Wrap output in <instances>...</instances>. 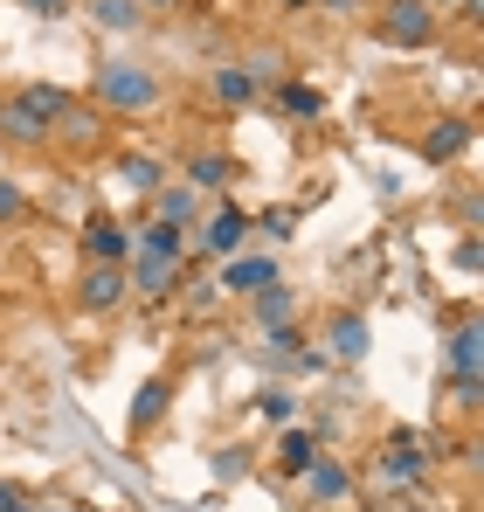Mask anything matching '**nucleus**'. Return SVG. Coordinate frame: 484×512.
Segmentation results:
<instances>
[{
  "label": "nucleus",
  "instance_id": "0eeeda50",
  "mask_svg": "<svg viewBox=\"0 0 484 512\" xmlns=\"http://www.w3.org/2000/svg\"><path fill=\"white\" fill-rule=\"evenodd\" d=\"M125 291H132L125 263H90V270H83V284H77V298L90 305V312H111V305H118Z\"/></svg>",
  "mask_w": 484,
  "mask_h": 512
},
{
  "label": "nucleus",
  "instance_id": "6e6552de",
  "mask_svg": "<svg viewBox=\"0 0 484 512\" xmlns=\"http://www.w3.org/2000/svg\"><path fill=\"white\" fill-rule=\"evenodd\" d=\"M222 263H229V270H222V284L242 291V298H256L263 284H277V263H270V256H222Z\"/></svg>",
  "mask_w": 484,
  "mask_h": 512
},
{
  "label": "nucleus",
  "instance_id": "1a4fd4ad",
  "mask_svg": "<svg viewBox=\"0 0 484 512\" xmlns=\"http://www.w3.org/2000/svg\"><path fill=\"white\" fill-rule=\"evenodd\" d=\"M464 146H471V118H443V125L422 139V160H429V167H450Z\"/></svg>",
  "mask_w": 484,
  "mask_h": 512
},
{
  "label": "nucleus",
  "instance_id": "423d86ee",
  "mask_svg": "<svg viewBox=\"0 0 484 512\" xmlns=\"http://www.w3.org/2000/svg\"><path fill=\"white\" fill-rule=\"evenodd\" d=\"M450 367H457V402L478 409V319H464L450 333Z\"/></svg>",
  "mask_w": 484,
  "mask_h": 512
},
{
  "label": "nucleus",
  "instance_id": "dca6fc26",
  "mask_svg": "<svg viewBox=\"0 0 484 512\" xmlns=\"http://www.w3.org/2000/svg\"><path fill=\"white\" fill-rule=\"evenodd\" d=\"M139 250H153V256H173V263H180V250H187V229H180V222H153V229L139 236Z\"/></svg>",
  "mask_w": 484,
  "mask_h": 512
},
{
  "label": "nucleus",
  "instance_id": "5701e85b",
  "mask_svg": "<svg viewBox=\"0 0 484 512\" xmlns=\"http://www.w3.org/2000/svg\"><path fill=\"white\" fill-rule=\"evenodd\" d=\"M166 402V388L160 381H146V395H139V409H132V423H153V409Z\"/></svg>",
  "mask_w": 484,
  "mask_h": 512
},
{
  "label": "nucleus",
  "instance_id": "4be33fe9",
  "mask_svg": "<svg viewBox=\"0 0 484 512\" xmlns=\"http://www.w3.org/2000/svg\"><path fill=\"white\" fill-rule=\"evenodd\" d=\"M256 409H263V416H270V423H291V395H284V388H270V395H263V402H256Z\"/></svg>",
  "mask_w": 484,
  "mask_h": 512
},
{
  "label": "nucleus",
  "instance_id": "7ed1b4c3",
  "mask_svg": "<svg viewBox=\"0 0 484 512\" xmlns=\"http://www.w3.org/2000/svg\"><path fill=\"white\" fill-rule=\"evenodd\" d=\"M381 35L402 42V49L429 42L436 35V0H381Z\"/></svg>",
  "mask_w": 484,
  "mask_h": 512
},
{
  "label": "nucleus",
  "instance_id": "6ab92c4d",
  "mask_svg": "<svg viewBox=\"0 0 484 512\" xmlns=\"http://www.w3.org/2000/svg\"><path fill=\"white\" fill-rule=\"evenodd\" d=\"M284 111H291V118H319L325 97H319L312 84H284Z\"/></svg>",
  "mask_w": 484,
  "mask_h": 512
},
{
  "label": "nucleus",
  "instance_id": "bb28decb",
  "mask_svg": "<svg viewBox=\"0 0 484 512\" xmlns=\"http://www.w3.org/2000/svg\"><path fill=\"white\" fill-rule=\"evenodd\" d=\"M21 506V492H14V485H0V512H14Z\"/></svg>",
  "mask_w": 484,
  "mask_h": 512
},
{
  "label": "nucleus",
  "instance_id": "412c9836",
  "mask_svg": "<svg viewBox=\"0 0 484 512\" xmlns=\"http://www.w3.org/2000/svg\"><path fill=\"white\" fill-rule=\"evenodd\" d=\"M125 180H132V187H160L166 167L153 160V153H132V160H125Z\"/></svg>",
  "mask_w": 484,
  "mask_h": 512
},
{
  "label": "nucleus",
  "instance_id": "cd10ccee",
  "mask_svg": "<svg viewBox=\"0 0 484 512\" xmlns=\"http://www.w3.org/2000/svg\"><path fill=\"white\" fill-rule=\"evenodd\" d=\"M284 7H312V0H284Z\"/></svg>",
  "mask_w": 484,
  "mask_h": 512
},
{
  "label": "nucleus",
  "instance_id": "c85d7f7f",
  "mask_svg": "<svg viewBox=\"0 0 484 512\" xmlns=\"http://www.w3.org/2000/svg\"><path fill=\"white\" fill-rule=\"evenodd\" d=\"M153 7H180V0H153Z\"/></svg>",
  "mask_w": 484,
  "mask_h": 512
},
{
  "label": "nucleus",
  "instance_id": "20e7f679",
  "mask_svg": "<svg viewBox=\"0 0 484 512\" xmlns=\"http://www.w3.org/2000/svg\"><path fill=\"white\" fill-rule=\"evenodd\" d=\"M291 319H298V298H291L284 284H263V291H256V326H263L277 346H291V340H298Z\"/></svg>",
  "mask_w": 484,
  "mask_h": 512
},
{
  "label": "nucleus",
  "instance_id": "aec40b11",
  "mask_svg": "<svg viewBox=\"0 0 484 512\" xmlns=\"http://www.w3.org/2000/svg\"><path fill=\"white\" fill-rule=\"evenodd\" d=\"M187 215H194V187H166L160 194V222H180V229H187Z\"/></svg>",
  "mask_w": 484,
  "mask_h": 512
},
{
  "label": "nucleus",
  "instance_id": "39448f33",
  "mask_svg": "<svg viewBox=\"0 0 484 512\" xmlns=\"http://www.w3.org/2000/svg\"><path fill=\"white\" fill-rule=\"evenodd\" d=\"M242 236H249V215H242V208H229V201H222V208H215V215L194 229V243H201L208 256H236Z\"/></svg>",
  "mask_w": 484,
  "mask_h": 512
},
{
  "label": "nucleus",
  "instance_id": "9b49d317",
  "mask_svg": "<svg viewBox=\"0 0 484 512\" xmlns=\"http://www.w3.org/2000/svg\"><path fill=\"white\" fill-rule=\"evenodd\" d=\"M83 250L97 256V263H125V256H132V236H125L118 222H104V215H97V222L83 229Z\"/></svg>",
  "mask_w": 484,
  "mask_h": 512
},
{
  "label": "nucleus",
  "instance_id": "4468645a",
  "mask_svg": "<svg viewBox=\"0 0 484 512\" xmlns=\"http://www.w3.org/2000/svg\"><path fill=\"white\" fill-rule=\"evenodd\" d=\"M229 173H236V160H222V153H194V160H187V187L208 194V187H229Z\"/></svg>",
  "mask_w": 484,
  "mask_h": 512
},
{
  "label": "nucleus",
  "instance_id": "b1692460",
  "mask_svg": "<svg viewBox=\"0 0 484 512\" xmlns=\"http://www.w3.org/2000/svg\"><path fill=\"white\" fill-rule=\"evenodd\" d=\"M21 208H28V201H21V187H14V180H0V222H14Z\"/></svg>",
  "mask_w": 484,
  "mask_h": 512
},
{
  "label": "nucleus",
  "instance_id": "f03ea898",
  "mask_svg": "<svg viewBox=\"0 0 484 512\" xmlns=\"http://www.w3.org/2000/svg\"><path fill=\"white\" fill-rule=\"evenodd\" d=\"M63 111H70V90H49V84H28L7 111H0V125L14 132V139H42L49 125H63Z\"/></svg>",
  "mask_w": 484,
  "mask_h": 512
},
{
  "label": "nucleus",
  "instance_id": "ddd939ff",
  "mask_svg": "<svg viewBox=\"0 0 484 512\" xmlns=\"http://www.w3.org/2000/svg\"><path fill=\"white\" fill-rule=\"evenodd\" d=\"M305 478H312V499H346V492H353L346 464H332V457H312V464H305Z\"/></svg>",
  "mask_w": 484,
  "mask_h": 512
},
{
  "label": "nucleus",
  "instance_id": "a878e982",
  "mask_svg": "<svg viewBox=\"0 0 484 512\" xmlns=\"http://www.w3.org/2000/svg\"><path fill=\"white\" fill-rule=\"evenodd\" d=\"M325 7H332V14H360L367 0H325Z\"/></svg>",
  "mask_w": 484,
  "mask_h": 512
},
{
  "label": "nucleus",
  "instance_id": "f8f14e48",
  "mask_svg": "<svg viewBox=\"0 0 484 512\" xmlns=\"http://www.w3.org/2000/svg\"><path fill=\"white\" fill-rule=\"evenodd\" d=\"M139 291H173V277H180V263L173 256H153V250H139L132 256V270H125Z\"/></svg>",
  "mask_w": 484,
  "mask_h": 512
},
{
  "label": "nucleus",
  "instance_id": "9d476101",
  "mask_svg": "<svg viewBox=\"0 0 484 512\" xmlns=\"http://www.w3.org/2000/svg\"><path fill=\"white\" fill-rule=\"evenodd\" d=\"M325 346H332L339 360H367V319H360V312H332Z\"/></svg>",
  "mask_w": 484,
  "mask_h": 512
},
{
  "label": "nucleus",
  "instance_id": "2eb2a0df",
  "mask_svg": "<svg viewBox=\"0 0 484 512\" xmlns=\"http://www.w3.org/2000/svg\"><path fill=\"white\" fill-rule=\"evenodd\" d=\"M90 14H97V28H111V35H132V28L146 21L139 0H90Z\"/></svg>",
  "mask_w": 484,
  "mask_h": 512
},
{
  "label": "nucleus",
  "instance_id": "a211bd4d",
  "mask_svg": "<svg viewBox=\"0 0 484 512\" xmlns=\"http://www.w3.org/2000/svg\"><path fill=\"white\" fill-rule=\"evenodd\" d=\"M277 450H284V464H291V471H305V464L319 457V436H305V429H284V443H277Z\"/></svg>",
  "mask_w": 484,
  "mask_h": 512
},
{
  "label": "nucleus",
  "instance_id": "c756f323",
  "mask_svg": "<svg viewBox=\"0 0 484 512\" xmlns=\"http://www.w3.org/2000/svg\"><path fill=\"white\" fill-rule=\"evenodd\" d=\"M14 512H28V506H14Z\"/></svg>",
  "mask_w": 484,
  "mask_h": 512
},
{
  "label": "nucleus",
  "instance_id": "393cba45",
  "mask_svg": "<svg viewBox=\"0 0 484 512\" xmlns=\"http://www.w3.org/2000/svg\"><path fill=\"white\" fill-rule=\"evenodd\" d=\"M21 7H28V14H49V21H63V14H70V0H21Z\"/></svg>",
  "mask_w": 484,
  "mask_h": 512
},
{
  "label": "nucleus",
  "instance_id": "f257e3e1",
  "mask_svg": "<svg viewBox=\"0 0 484 512\" xmlns=\"http://www.w3.org/2000/svg\"><path fill=\"white\" fill-rule=\"evenodd\" d=\"M97 97H104V111H153L160 104V77L146 63L111 56V63H97Z\"/></svg>",
  "mask_w": 484,
  "mask_h": 512
},
{
  "label": "nucleus",
  "instance_id": "f3484780",
  "mask_svg": "<svg viewBox=\"0 0 484 512\" xmlns=\"http://www.w3.org/2000/svg\"><path fill=\"white\" fill-rule=\"evenodd\" d=\"M215 97H222V104H249V97H256V77H249V70H215Z\"/></svg>",
  "mask_w": 484,
  "mask_h": 512
}]
</instances>
